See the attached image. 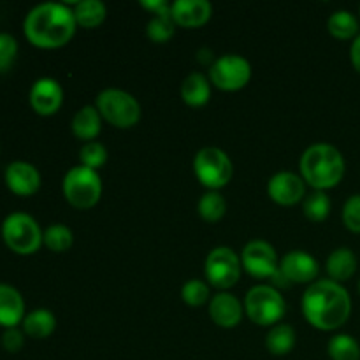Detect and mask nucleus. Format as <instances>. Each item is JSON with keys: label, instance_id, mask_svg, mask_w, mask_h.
<instances>
[{"label": "nucleus", "instance_id": "2", "mask_svg": "<svg viewBox=\"0 0 360 360\" xmlns=\"http://www.w3.org/2000/svg\"><path fill=\"white\" fill-rule=\"evenodd\" d=\"M74 11L65 4L46 2L35 6L23 23L25 37L41 49H58L72 41L76 34Z\"/></svg>", "mask_w": 360, "mask_h": 360}, {"label": "nucleus", "instance_id": "14", "mask_svg": "<svg viewBox=\"0 0 360 360\" xmlns=\"http://www.w3.org/2000/svg\"><path fill=\"white\" fill-rule=\"evenodd\" d=\"M28 101L39 116H53L62 108L63 90L53 77H41L32 84Z\"/></svg>", "mask_w": 360, "mask_h": 360}, {"label": "nucleus", "instance_id": "35", "mask_svg": "<svg viewBox=\"0 0 360 360\" xmlns=\"http://www.w3.org/2000/svg\"><path fill=\"white\" fill-rule=\"evenodd\" d=\"M25 345V333H21L18 327L13 329H6L2 334V348L9 354H18Z\"/></svg>", "mask_w": 360, "mask_h": 360}, {"label": "nucleus", "instance_id": "21", "mask_svg": "<svg viewBox=\"0 0 360 360\" xmlns=\"http://www.w3.org/2000/svg\"><path fill=\"white\" fill-rule=\"evenodd\" d=\"M357 257L350 248H345V246L336 248L334 252H330L326 262L327 274L330 276L329 280L338 281V283L350 280L357 271Z\"/></svg>", "mask_w": 360, "mask_h": 360}, {"label": "nucleus", "instance_id": "29", "mask_svg": "<svg viewBox=\"0 0 360 360\" xmlns=\"http://www.w3.org/2000/svg\"><path fill=\"white\" fill-rule=\"evenodd\" d=\"M74 234L67 225L53 224L44 231V246L53 253H63L72 246Z\"/></svg>", "mask_w": 360, "mask_h": 360}, {"label": "nucleus", "instance_id": "37", "mask_svg": "<svg viewBox=\"0 0 360 360\" xmlns=\"http://www.w3.org/2000/svg\"><path fill=\"white\" fill-rule=\"evenodd\" d=\"M350 60H352V65H354V69L360 74V34L354 39V42H352Z\"/></svg>", "mask_w": 360, "mask_h": 360}, {"label": "nucleus", "instance_id": "3", "mask_svg": "<svg viewBox=\"0 0 360 360\" xmlns=\"http://www.w3.org/2000/svg\"><path fill=\"white\" fill-rule=\"evenodd\" d=\"M299 169H301V178L304 179L306 185L320 190V192H326V190L340 185L341 179L345 178L347 164L336 146L327 143H316L306 148L299 160Z\"/></svg>", "mask_w": 360, "mask_h": 360}, {"label": "nucleus", "instance_id": "18", "mask_svg": "<svg viewBox=\"0 0 360 360\" xmlns=\"http://www.w3.org/2000/svg\"><path fill=\"white\" fill-rule=\"evenodd\" d=\"M23 295L11 285L0 283V327L13 329V327H18V323H23Z\"/></svg>", "mask_w": 360, "mask_h": 360}, {"label": "nucleus", "instance_id": "5", "mask_svg": "<svg viewBox=\"0 0 360 360\" xmlns=\"http://www.w3.org/2000/svg\"><path fill=\"white\" fill-rule=\"evenodd\" d=\"M102 120L116 129H132L141 120V104L132 94L120 88H105L95 98Z\"/></svg>", "mask_w": 360, "mask_h": 360}, {"label": "nucleus", "instance_id": "8", "mask_svg": "<svg viewBox=\"0 0 360 360\" xmlns=\"http://www.w3.org/2000/svg\"><path fill=\"white\" fill-rule=\"evenodd\" d=\"M193 172L207 190L218 192L227 186L234 176V165L229 155L217 146H206L193 158Z\"/></svg>", "mask_w": 360, "mask_h": 360}, {"label": "nucleus", "instance_id": "10", "mask_svg": "<svg viewBox=\"0 0 360 360\" xmlns=\"http://www.w3.org/2000/svg\"><path fill=\"white\" fill-rule=\"evenodd\" d=\"M252 79V63L241 55L220 56L210 67L211 84L221 91H239Z\"/></svg>", "mask_w": 360, "mask_h": 360}, {"label": "nucleus", "instance_id": "24", "mask_svg": "<svg viewBox=\"0 0 360 360\" xmlns=\"http://www.w3.org/2000/svg\"><path fill=\"white\" fill-rule=\"evenodd\" d=\"M74 18H76L77 27H83L91 30L104 23L108 16V9L101 0H83L74 6Z\"/></svg>", "mask_w": 360, "mask_h": 360}, {"label": "nucleus", "instance_id": "20", "mask_svg": "<svg viewBox=\"0 0 360 360\" xmlns=\"http://www.w3.org/2000/svg\"><path fill=\"white\" fill-rule=\"evenodd\" d=\"M70 129H72V134L77 139L86 141V143L95 141L102 130L101 112L97 111L95 105H83V108L77 109L76 115H74Z\"/></svg>", "mask_w": 360, "mask_h": 360}, {"label": "nucleus", "instance_id": "32", "mask_svg": "<svg viewBox=\"0 0 360 360\" xmlns=\"http://www.w3.org/2000/svg\"><path fill=\"white\" fill-rule=\"evenodd\" d=\"M79 160L81 165L97 171L98 167H102L108 162V150L98 141H90V143H84L83 148L79 150Z\"/></svg>", "mask_w": 360, "mask_h": 360}, {"label": "nucleus", "instance_id": "15", "mask_svg": "<svg viewBox=\"0 0 360 360\" xmlns=\"http://www.w3.org/2000/svg\"><path fill=\"white\" fill-rule=\"evenodd\" d=\"M4 179H6L7 188L20 197H30L41 188V174L37 167L28 162L18 160L7 165Z\"/></svg>", "mask_w": 360, "mask_h": 360}, {"label": "nucleus", "instance_id": "9", "mask_svg": "<svg viewBox=\"0 0 360 360\" xmlns=\"http://www.w3.org/2000/svg\"><path fill=\"white\" fill-rule=\"evenodd\" d=\"M241 257L229 246H217L211 250L204 262V274L211 287L225 292L241 280Z\"/></svg>", "mask_w": 360, "mask_h": 360}, {"label": "nucleus", "instance_id": "17", "mask_svg": "<svg viewBox=\"0 0 360 360\" xmlns=\"http://www.w3.org/2000/svg\"><path fill=\"white\" fill-rule=\"evenodd\" d=\"M171 16L176 27L199 28L213 16V6L207 0H176L171 4Z\"/></svg>", "mask_w": 360, "mask_h": 360}, {"label": "nucleus", "instance_id": "38", "mask_svg": "<svg viewBox=\"0 0 360 360\" xmlns=\"http://www.w3.org/2000/svg\"><path fill=\"white\" fill-rule=\"evenodd\" d=\"M357 288H359V294H360V280H359V285H357Z\"/></svg>", "mask_w": 360, "mask_h": 360}, {"label": "nucleus", "instance_id": "23", "mask_svg": "<svg viewBox=\"0 0 360 360\" xmlns=\"http://www.w3.org/2000/svg\"><path fill=\"white\" fill-rule=\"evenodd\" d=\"M295 347V330L288 323H276L266 336V348L276 357L290 354Z\"/></svg>", "mask_w": 360, "mask_h": 360}, {"label": "nucleus", "instance_id": "25", "mask_svg": "<svg viewBox=\"0 0 360 360\" xmlns=\"http://www.w3.org/2000/svg\"><path fill=\"white\" fill-rule=\"evenodd\" d=\"M359 20L355 18V14H352L350 11H336V13L330 14V18L327 20V30L333 37L340 39V41H350L359 35Z\"/></svg>", "mask_w": 360, "mask_h": 360}, {"label": "nucleus", "instance_id": "12", "mask_svg": "<svg viewBox=\"0 0 360 360\" xmlns=\"http://www.w3.org/2000/svg\"><path fill=\"white\" fill-rule=\"evenodd\" d=\"M280 273L283 274L288 283L311 285L319 278L320 266L315 257L302 250H292L285 253L280 260Z\"/></svg>", "mask_w": 360, "mask_h": 360}, {"label": "nucleus", "instance_id": "4", "mask_svg": "<svg viewBox=\"0 0 360 360\" xmlns=\"http://www.w3.org/2000/svg\"><path fill=\"white\" fill-rule=\"evenodd\" d=\"M243 306L246 316L260 327H274L287 313V302L273 285H255L250 288Z\"/></svg>", "mask_w": 360, "mask_h": 360}, {"label": "nucleus", "instance_id": "39", "mask_svg": "<svg viewBox=\"0 0 360 360\" xmlns=\"http://www.w3.org/2000/svg\"><path fill=\"white\" fill-rule=\"evenodd\" d=\"M359 16H360V7H359Z\"/></svg>", "mask_w": 360, "mask_h": 360}, {"label": "nucleus", "instance_id": "34", "mask_svg": "<svg viewBox=\"0 0 360 360\" xmlns=\"http://www.w3.org/2000/svg\"><path fill=\"white\" fill-rule=\"evenodd\" d=\"M18 55V42L11 34H0V72L9 70Z\"/></svg>", "mask_w": 360, "mask_h": 360}, {"label": "nucleus", "instance_id": "33", "mask_svg": "<svg viewBox=\"0 0 360 360\" xmlns=\"http://www.w3.org/2000/svg\"><path fill=\"white\" fill-rule=\"evenodd\" d=\"M341 218H343V224L348 231L354 232V234H360V193L348 197L343 206Z\"/></svg>", "mask_w": 360, "mask_h": 360}, {"label": "nucleus", "instance_id": "31", "mask_svg": "<svg viewBox=\"0 0 360 360\" xmlns=\"http://www.w3.org/2000/svg\"><path fill=\"white\" fill-rule=\"evenodd\" d=\"M210 285L202 280H188L181 287V299L190 308L204 306L210 299Z\"/></svg>", "mask_w": 360, "mask_h": 360}, {"label": "nucleus", "instance_id": "30", "mask_svg": "<svg viewBox=\"0 0 360 360\" xmlns=\"http://www.w3.org/2000/svg\"><path fill=\"white\" fill-rule=\"evenodd\" d=\"M174 32L176 23L172 21L171 14H167V16H153L146 27L148 39L157 42V44H164V42L171 41L174 37Z\"/></svg>", "mask_w": 360, "mask_h": 360}, {"label": "nucleus", "instance_id": "19", "mask_svg": "<svg viewBox=\"0 0 360 360\" xmlns=\"http://www.w3.org/2000/svg\"><path fill=\"white\" fill-rule=\"evenodd\" d=\"M211 81L202 72H192L183 79L179 94L181 101L190 108H202L211 98Z\"/></svg>", "mask_w": 360, "mask_h": 360}, {"label": "nucleus", "instance_id": "36", "mask_svg": "<svg viewBox=\"0 0 360 360\" xmlns=\"http://www.w3.org/2000/svg\"><path fill=\"white\" fill-rule=\"evenodd\" d=\"M141 6L150 11L153 16H167V14H171V6L164 0H144V2H141Z\"/></svg>", "mask_w": 360, "mask_h": 360}, {"label": "nucleus", "instance_id": "1", "mask_svg": "<svg viewBox=\"0 0 360 360\" xmlns=\"http://www.w3.org/2000/svg\"><path fill=\"white\" fill-rule=\"evenodd\" d=\"M301 308L309 326L330 333L348 322L352 315V297L338 281L319 280L308 285Z\"/></svg>", "mask_w": 360, "mask_h": 360}, {"label": "nucleus", "instance_id": "28", "mask_svg": "<svg viewBox=\"0 0 360 360\" xmlns=\"http://www.w3.org/2000/svg\"><path fill=\"white\" fill-rule=\"evenodd\" d=\"M330 204L329 195L326 192H320V190H315L309 195L304 197L302 200V211H304V217L308 220L315 221V224H320V221H326L330 214Z\"/></svg>", "mask_w": 360, "mask_h": 360}, {"label": "nucleus", "instance_id": "27", "mask_svg": "<svg viewBox=\"0 0 360 360\" xmlns=\"http://www.w3.org/2000/svg\"><path fill=\"white\" fill-rule=\"evenodd\" d=\"M330 360H360V345L350 334H336L327 345Z\"/></svg>", "mask_w": 360, "mask_h": 360}, {"label": "nucleus", "instance_id": "26", "mask_svg": "<svg viewBox=\"0 0 360 360\" xmlns=\"http://www.w3.org/2000/svg\"><path fill=\"white\" fill-rule=\"evenodd\" d=\"M197 211H199L200 218L207 224H217L227 213V202H225L224 195L220 192H213L207 190L197 204Z\"/></svg>", "mask_w": 360, "mask_h": 360}, {"label": "nucleus", "instance_id": "16", "mask_svg": "<svg viewBox=\"0 0 360 360\" xmlns=\"http://www.w3.org/2000/svg\"><path fill=\"white\" fill-rule=\"evenodd\" d=\"M207 313L214 326L221 327V329H234L241 323L245 306L231 292H220L211 297Z\"/></svg>", "mask_w": 360, "mask_h": 360}, {"label": "nucleus", "instance_id": "22", "mask_svg": "<svg viewBox=\"0 0 360 360\" xmlns=\"http://www.w3.org/2000/svg\"><path fill=\"white\" fill-rule=\"evenodd\" d=\"M56 329V319L49 309L39 308L25 315L23 333L34 340H46Z\"/></svg>", "mask_w": 360, "mask_h": 360}, {"label": "nucleus", "instance_id": "13", "mask_svg": "<svg viewBox=\"0 0 360 360\" xmlns=\"http://www.w3.org/2000/svg\"><path fill=\"white\" fill-rule=\"evenodd\" d=\"M267 193L278 206H294L306 197V181L290 171H280L267 183Z\"/></svg>", "mask_w": 360, "mask_h": 360}, {"label": "nucleus", "instance_id": "7", "mask_svg": "<svg viewBox=\"0 0 360 360\" xmlns=\"http://www.w3.org/2000/svg\"><path fill=\"white\" fill-rule=\"evenodd\" d=\"M2 239L18 255H32L44 245V232L30 214L16 211L2 221Z\"/></svg>", "mask_w": 360, "mask_h": 360}, {"label": "nucleus", "instance_id": "6", "mask_svg": "<svg viewBox=\"0 0 360 360\" xmlns=\"http://www.w3.org/2000/svg\"><path fill=\"white\" fill-rule=\"evenodd\" d=\"M62 192L67 202L76 210H91L102 197V179L94 169L76 165L63 176Z\"/></svg>", "mask_w": 360, "mask_h": 360}, {"label": "nucleus", "instance_id": "11", "mask_svg": "<svg viewBox=\"0 0 360 360\" xmlns=\"http://www.w3.org/2000/svg\"><path fill=\"white\" fill-rule=\"evenodd\" d=\"M239 257H241L243 269L257 280H271L280 269L276 250L264 239H253L246 243Z\"/></svg>", "mask_w": 360, "mask_h": 360}]
</instances>
